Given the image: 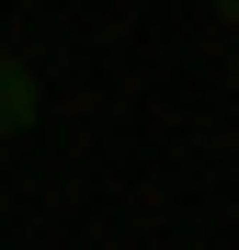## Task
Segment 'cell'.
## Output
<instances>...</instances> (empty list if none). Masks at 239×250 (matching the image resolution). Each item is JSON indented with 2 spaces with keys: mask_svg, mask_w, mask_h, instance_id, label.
<instances>
[{
  "mask_svg": "<svg viewBox=\"0 0 239 250\" xmlns=\"http://www.w3.org/2000/svg\"><path fill=\"white\" fill-rule=\"evenodd\" d=\"M34 114H46V80H34V57H12V46H0V137H23Z\"/></svg>",
  "mask_w": 239,
  "mask_h": 250,
  "instance_id": "1",
  "label": "cell"
},
{
  "mask_svg": "<svg viewBox=\"0 0 239 250\" xmlns=\"http://www.w3.org/2000/svg\"><path fill=\"white\" fill-rule=\"evenodd\" d=\"M217 23H228V34H239V0H217Z\"/></svg>",
  "mask_w": 239,
  "mask_h": 250,
  "instance_id": "2",
  "label": "cell"
},
{
  "mask_svg": "<svg viewBox=\"0 0 239 250\" xmlns=\"http://www.w3.org/2000/svg\"><path fill=\"white\" fill-rule=\"evenodd\" d=\"M228 80H239V57H228Z\"/></svg>",
  "mask_w": 239,
  "mask_h": 250,
  "instance_id": "3",
  "label": "cell"
}]
</instances>
